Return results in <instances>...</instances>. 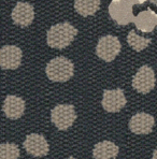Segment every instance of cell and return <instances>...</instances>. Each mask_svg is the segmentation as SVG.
<instances>
[{"instance_id": "obj_1", "label": "cell", "mask_w": 157, "mask_h": 159, "mask_svg": "<svg viewBox=\"0 0 157 159\" xmlns=\"http://www.w3.org/2000/svg\"><path fill=\"white\" fill-rule=\"evenodd\" d=\"M78 34V29L70 23H59V24L54 25L48 30L46 42L51 48L62 50L72 43Z\"/></svg>"}, {"instance_id": "obj_2", "label": "cell", "mask_w": 157, "mask_h": 159, "mask_svg": "<svg viewBox=\"0 0 157 159\" xmlns=\"http://www.w3.org/2000/svg\"><path fill=\"white\" fill-rule=\"evenodd\" d=\"M45 73L52 82L64 83L73 76L74 65L68 58L58 56L48 61L45 68Z\"/></svg>"}, {"instance_id": "obj_3", "label": "cell", "mask_w": 157, "mask_h": 159, "mask_svg": "<svg viewBox=\"0 0 157 159\" xmlns=\"http://www.w3.org/2000/svg\"><path fill=\"white\" fill-rule=\"evenodd\" d=\"M76 112L73 104H57L51 111V120L58 130H68L76 119Z\"/></svg>"}, {"instance_id": "obj_4", "label": "cell", "mask_w": 157, "mask_h": 159, "mask_svg": "<svg viewBox=\"0 0 157 159\" xmlns=\"http://www.w3.org/2000/svg\"><path fill=\"white\" fill-rule=\"evenodd\" d=\"M132 6L130 0H112L109 6V14L118 25H128L136 17L132 13Z\"/></svg>"}, {"instance_id": "obj_5", "label": "cell", "mask_w": 157, "mask_h": 159, "mask_svg": "<svg viewBox=\"0 0 157 159\" xmlns=\"http://www.w3.org/2000/svg\"><path fill=\"white\" fill-rule=\"evenodd\" d=\"M121 48L122 44L118 37L108 34L99 39L96 46V54L102 60L110 62L115 59V57L121 52Z\"/></svg>"}, {"instance_id": "obj_6", "label": "cell", "mask_w": 157, "mask_h": 159, "mask_svg": "<svg viewBox=\"0 0 157 159\" xmlns=\"http://www.w3.org/2000/svg\"><path fill=\"white\" fill-rule=\"evenodd\" d=\"M155 74L151 67L142 66L132 78V87L140 93H147L155 87Z\"/></svg>"}, {"instance_id": "obj_7", "label": "cell", "mask_w": 157, "mask_h": 159, "mask_svg": "<svg viewBox=\"0 0 157 159\" xmlns=\"http://www.w3.org/2000/svg\"><path fill=\"white\" fill-rule=\"evenodd\" d=\"M127 103L125 93L122 88L104 89L102 96V107L109 113H118Z\"/></svg>"}, {"instance_id": "obj_8", "label": "cell", "mask_w": 157, "mask_h": 159, "mask_svg": "<svg viewBox=\"0 0 157 159\" xmlns=\"http://www.w3.org/2000/svg\"><path fill=\"white\" fill-rule=\"evenodd\" d=\"M23 146L25 151L34 157H44L50 152V146H48L46 139L39 133L27 134Z\"/></svg>"}, {"instance_id": "obj_9", "label": "cell", "mask_w": 157, "mask_h": 159, "mask_svg": "<svg viewBox=\"0 0 157 159\" xmlns=\"http://www.w3.org/2000/svg\"><path fill=\"white\" fill-rule=\"evenodd\" d=\"M23 52L16 45H4L0 48V68L15 70L22 64Z\"/></svg>"}, {"instance_id": "obj_10", "label": "cell", "mask_w": 157, "mask_h": 159, "mask_svg": "<svg viewBox=\"0 0 157 159\" xmlns=\"http://www.w3.org/2000/svg\"><path fill=\"white\" fill-rule=\"evenodd\" d=\"M11 17L15 25L21 27H28L35 18V8L31 3L25 1L16 2L11 13Z\"/></svg>"}, {"instance_id": "obj_11", "label": "cell", "mask_w": 157, "mask_h": 159, "mask_svg": "<svg viewBox=\"0 0 157 159\" xmlns=\"http://www.w3.org/2000/svg\"><path fill=\"white\" fill-rule=\"evenodd\" d=\"M155 124V119L147 113L140 112L130 118L129 129L136 134H149Z\"/></svg>"}, {"instance_id": "obj_12", "label": "cell", "mask_w": 157, "mask_h": 159, "mask_svg": "<svg viewBox=\"0 0 157 159\" xmlns=\"http://www.w3.org/2000/svg\"><path fill=\"white\" fill-rule=\"evenodd\" d=\"M25 100L18 96L8 95L4 99L2 111L4 115L10 119H18L25 113Z\"/></svg>"}, {"instance_id": "obj_13", "label": "cell", "mask_w": 157, "mask_h": 159, "mask_svg": "<svg viewBox=\"0 0 157 159\" xmlns=\"http://www.w3.org/2000/svg\"><path fill=\"white\" fill-rule=\"evenodd\" d=\"M119 152V147L111 141L98 142L93 148L94 159H116Z\"/></svg>"}, {"instance_id": "obj_14", "label": "cell", "mask_w": 157, "mask_h": 159, "mask_svg": "<svg viewBox=\"0 0 157 159\" xmlns=\"http://www.w3.org/2000/svg\"><path fill=\"white\" fill-rule=\"evenodd\" d=\"M133 23L142 32H151L157 25V14L151 9H147L138 14Z\"/></svg>"}, {"instance_id": "obj_15", "label": "cell", "mask_w": 157, "mask_h": 159, "mask_svg": "<svg viewBox=\"0 0 157 159\" xmlns=\"http://www.w3.org/2000/svg\"><path fill=\"white\" fill-rule=\"evenodd\" d=\"M100 8V0H76L74 10L82 16L94 15Z\"/></svg>"}, {"instance_id": "obj_16", "label": "cell", "mask_w": 157, "mask_h": 159, "mask_svg": "<svg viewBox=\"0 0 157 159\" xmlns=\"http://www.w3.org/2000/svg\"><path fill=\"white\" fill-rule=\"evenodd\" d=\"M127 42L131 48H133L137 52H141L142 50H144L151 43V39L143 38V37L136 34L135 30H130L127 36Z\"/></svg>"}, {"instance_id": "obj_17", "label": "cell", "mask_w": 157, "mask_h": 159, "mask_svg": "<svg viewBox=\"0 0 157 159\" xmlns=\"http://www.w3.org/2000/svg\"><path fill=\"white\" fill-rule=\"evenodd\" d=\"M21 155L20 148L14 143L0 144V159H18Z\"/></svg>"}, {"instance_id": "obj_18", "label": "cell", "mask_w": 157, "mask_h": 159, "mask_svg": "<svg viewBox=\"0 0 157 159\" xmlns=\"http://www.w3.org/2000/svg\"><path fill=\"white\" fill-rule=\"evenodd\" d=\"M152 159H157V147L155 148V151H154L153 156H152Z\"/></svg>"}, {"instance_id": "obj_19", "label": "cell", "mask_w": 157, "mask_h": 159, "mask_svg": "<svg viewBox=\"0 0 157 159\" xmlns=\"http://www.w3.org/2000/svg\"><path fill=\"white\" fill-rule=\"evenodd\" d=\"M131 2H132L133 4H138V0H130Z\"/></svg>"}, {"instance_id": "obj_20", "label": "cell", "mask_w": 157, "mask_h": 159, "mask_svg": "<svg viewBox=\"0 0 157 159\" xmlns=\"http://www.w3.org/2000/svg\"><path fill=\"white\" fill-rule=\"evenodd\" d=\"M150 1H151L152 3H154V4H156V6H157V0H150Z\"/></svg>"}, {"instance_id": "obj_21", "label": "cell", "mask_w": 157, "mask_h": 159, "mask_svg": "<svg viewBox=\"0 0 157 159\" xmlns=\"http://www.w3.org/2000/svg\"><path fill=\"white\" fill-rule=\"evenodd\" d=\"M68 159H76L73 157V156H70V157H68Z\"/></svg>"}]
</instances>
